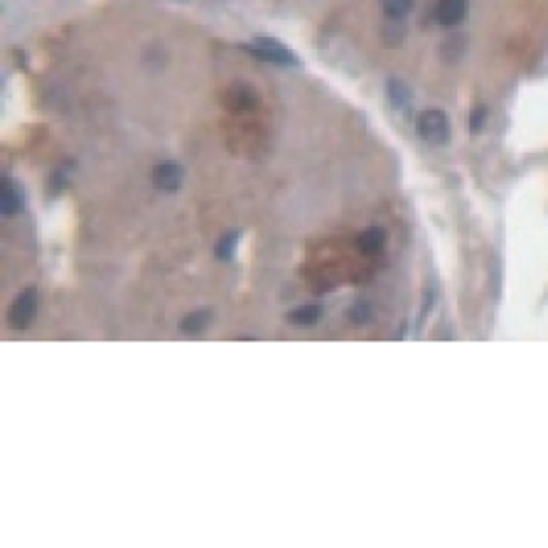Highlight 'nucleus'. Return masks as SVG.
<instances>
[{
  "instance_id": "obj_3",
  "label": "nucleus",
  "mask_w": 548,
  "mask_h": 548,
  "mask_svg": "<svg viewBox=\"0 0 548 548\" xmlns=\"http://www.w3.org/2000/svg\"><path fill=\"white\" fill-rule=\"evenodd\" d=\"M34 310H37V291L27 288V291H23L18 298H15L13 307H10V325H13L15 330H25V327L32 322Z\"/></svg>"
},
{
  "instance_id": "obj_4",
  "label": "nucleus",
  "mask_w": 548,
  "mask_h": 548,
  "mask_svg": "<svg viewBox=\"0 0 548 548\" xmlns=\"http://www.w3.org/2000/svg\"><path fill=\"white\" fill-rule=\"evenodd\" d=\"M184 180V170L180 163H160L153 172V184H155L160 192H177L182 187Z\"/></svg>"
},
{
  "instance_id": "obj_6",
  "label": "nucleus",
  "mask_w": 548,
  "mask_h": 548,
  "mask_svg": "<svg viewBox=\"0 0 548 548\" xmlns=\"http://www.w3.org/2000/svg\"><path fill=\"white\" fill-rule=\"evenodd\" d=\"M25 207L23 199V189L18 184H13L10 180H3V192H0V212L5 217H13V214H20Z\"/></svg>"
},
{
  "instance_id": "obj_9",
  "label": "nucleus",
  "mask_w": 548,
  "mask_h": 548,
  "mask_svg": "<svg viewBox=\"0 0 548 548\" xmlns=\"http://www.w3.org/2000/svg\"><path fill=\"white\" fill-rule=\"evenodd\" d=\"M386 91H388V103L393 108H406L411 103V89L401 82V79H391L386 84Z\"/></svg>"
},
{
  "instance_id": "obj_13",
  "label": "nucleus",
  "mask_w": 548,
  "mask_h": 548,
  "mask_svg": "<svg viewBox=\"0 0 548 548\" xmlns=\"http://www.w3.org/2000/svg\"><path fill=\"white\" fill-rule=\"evenodd\" d=\"M485 116H487L485 108H477V111L470 116V123H467V126H470V131H480L482 123H485Z\"/></svg>"
},
{
  "instance_id": "obj_1",
  "label": "nucleus",
  "mask_w": 548,
  "mask_h": 548,
  "mask_svg": "<svg viewBox=\"0 0 548 548\" xmlns=\"http://www.w3.org/2000/svg\"><path fill=\"white\" fill-rule=\"evenodd\" d=\"M416 131L423 141L433 143V146H442L450 138V123H447V116L438 108H431V111H423L418 116Z\"/></svg>"
},
{
  "instance_id": "obj_12",
  "label": "nucleus",
  "mask_w": 548,
  "mask_h": 548,
  "mask_svg": "<svg viewBox=\"0 0 548 548\" xmlns=\"http://www.w3.org/2000/svg\"><path fill=\"white\" fill-rule=\"evenodd\" d=\"M236 243H238V234H227V236L219 241L217 246V256L222 258V261H231L234 258V251H236Z\"/></svg>"
},
{
  "instance_id": "obj_7",
  "label": "nucleus",
  "mask_w": 548,
  "mask_h": 548,
  "mask_svg": "<svg viewBox=\"0 0 548 548\" xmlns=\"http://www.w3.org/2000/svg\"><path fill=\"white\" fill-rule=\"evenodd\" d=\"M383 243H386V231H383L381 227L367 229V231H362L359 238H357V246H359V251H364V253H376Z\"/></svg>"
},
{
  "instance_id": "obj_8",
  "label": "nucleus",
  "mask_w": 548,
  "mask_h": 548,
  "mask_svg": "<svg viewBox=\"0 0 548 548\" xmlns=\"http://www.w3.org/2000/svg\"><path fill=\"white\" fill-rule=\"evenodd\" d=\"M320 315H322L320 305H302V307H298V310L288 312V322H291V325L310 327L320 320Z\"/></svg>"
},
{
  "instance_id": "obj_5",
  "label": "nucleus",
  "mask_w": 548,
  "mask_h": 548,
  "mask_svg": "<svg viewBox=\"0 0 548 548\" xmlns=\"http://www.w3.org/2000/svg\"><path fill=\"white\" fill-rule=\"evenodd\" d=\"M465 10H467V0H438L433 18H435L438 25H445V27H450V25L462 23V18H465Z\"/></svg>"
},
{
  "instance_id": "obj_10",
  "label": "nucleus",
  "mask_w": 548,
  "mask_h": 548,
  "mask_svg": "<svg viewBox=\"0 0 548 548\" xmlns=\"http://www.w3.org/2000/svg\"><path fill=\"white\" fill-rule=\"evenodd\" d=\"M413 8V0H381V10L388 20H403Z\"/></svg>"
},
{
  "instance_id": "obj_2",
  "label": "nucleus",
  "mask_w": 548,
  "mask_h": 548,
  "mask_svg": "<svg viewBox=\"0 0 548 548\" xmlns=\"http://www.w3.org/2000/svg\"><path fill=\"white\" fill-rule=\"evenodd\" d=\"M248 52L256 54V57L266 59V62H276V64H298V57L291 52L288 47H283L278 39L271 37H256L253 44H248Z\"/></svg>"
},
{
  "instance_id": "obj_11",
  "label": "nucleus",
  "mask_w": 548,
  "mask_h": 548,
  "mask_svg": "<svg viewBox=\"0 0 548 548\" xmlns=\"http://www.w3.org/2000/svg\"><path fill=\"white\" fill-rule=\"evenodd\" d=\"M207 325H209V312H204V310L202 312H189V315L180 322V330L184 332V335H199Z\"/></svg>"
}]
</instances>
